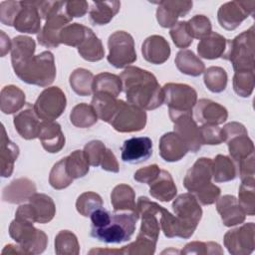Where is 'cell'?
Wrapping results in <instances>:
<instances>
[{"mask_svg":"<svg viewBox=\"0 0 255 255\" xmlns=\"http://www.w3.org/2000/svg\"><path fill=\"white\" fill-rule=\"evenodd\" d=\"M35 49V41L28 36L19 35L12 40L11 63L14 73L26 84L48 87L56 78L54 55L50 51L34 55Z\"/></svg>","mask_w":255,"mask_h":255,"instance_id":"obj_1","label":"cell"},{"mask_svg":"<svg viewBox=\"0 0 255 255\" xmlns=\"http://www.w3.org/2000/svg\"><path fill=\"white\" fill-rule=\"evenodd\" d=\"M120 78L128 103L147 111L155 110L164 103L162 87L152 73L129 66L122 72Z\"/></svg>","mask_w":255,"mask_h":255,"instance_id":"obj_2","label":"cell"},{"mask_svg":"<svg viewBox=\"0 0 255 255\" xmlns=\"http://www.w3.org/2000/svg\"><path fill=\"white\" fill-rule=\"evenodd\" d=\"M40 15L45 24L37 34L38 43L46 48H57L60 43V33L72 18L65 10L64 1H43L40 6Z\"/></svg>","mask_w":255,"mask_h":255,"instance_id":"obj_3","label":"cell"},{"mask_svg":"<svg viewBox=\"0 0 255 255\" xmlns=\"http://www.w3.org/2000/svg\"><path fill=\"white\" fill-rule=\"evenodd\" d=\"M254 26L243 31L232 40H227V46L222 59L231 62L234 72L255 71Z\"/></svg>","mask_w":255,"mask_h":255,"instance_id":"obj_4","label":"cell"},{"mask_svg":"<svg viewBox=\"0 0 255 255\" xmlns=\"http://www.w3.org/2000/svg\"><path fill=\"white\" fill-rule=\"evenodd\" d=\"M137 213L115 211L109 225L102 229L91 230V236L105 243H122L128 241L135 231Z\"/></svg>","mask_w":255,"mask_h":255,"instance_id":"obj_5","label":"cell"},{"mask_svg":"<svg viewBox=\"0 0 255 255\" xmlns=\"http://www.w3.org/2000/svg\"><path fill=\"white\" fill-rule=\"evenodd\" d=\"M172 209L178 222L179 238H190L202 217V208L196 197L190 192L182 193L174 199Z\"/></svg>","mask_w":255,"mask_h":255,"instance_id":"obj_6","label":"cell"},{"mask_svg":"<svg viewBox=\"0 0 255 255\" xmlns=\"http://www.w3.org/2000/svg\"><path fill=\"white\" fill-rule=\"evenodd\" d=\"M164 103L168 107L171 122L182 115L192 114L197 102V93L189 85L179 83H167L162 87Z\"/></svg>","mask_w":255,"mask_h":255,"instance_id":"obj_7","label":"cell"},{"mask_svg":"<svg viewBox=\"0 0 255 255\" xmlns=\"http://www.w3.org/2000/svg\"><path fill=\"white\" fill-rule=\"evenodd\" d=\"M34 223L15 218L9 226V235L27 254H40L48 244L47 234L33 226Z\"/></svg>","mask_w":255,"mask_h":255,"instance_id":"obj_8","label":"cell"},{"mask_svg":"<svg viewBox=\"0 0 255 255\" xmlns=\"http://www.w3.org/2000/svg\"><path fill=\"white\" fill-rule=\"evenodd\" d=\"M108 62L117 69L128 67L136 61L132 36L126 31H116L108 39Z\"/></svg>","mask_w":255,"mask_h":255,"instance_id":"obj_9","label":"cell"},{"mask_svg":"<svg viewBox=\"0 0 255 255\" xmlns=\"http://www.w3.org/2000/svg\"><path fill=\"white\" fill-rule=\"evenodd\" d=\"M225 141L227 142L230 158L235 165L241 160L254 155V144L248 136L246 128L237 122L226 124L223 128Z\"/></svg>","mask_w":255,"mask_h":255,"instance_id":"obj_10","label":"cell"},{"mask_svg":"<svg viewBox=\"0 0 255 255\" xmlns=\"http://www.w3.org/2000/svg\"><path fill=\"white\" fill-rule=\"evenodd\" d=\"M147 116L143 109L120 100L119 108L110 125L119 132H134L144 128Z\"/></svg>","mask_w":255,"mask_h":255,"instance_id":"obj_11","label":"cell"},{"mask_svg":"<svg viewBox=\"0 0 255 255\" xmlns=\"http://www.w3.org/2000/svg\"><path fill=\"white\" fill-rule=\"evenodd\" d=\"M66 106V95L59 87L46 88L33 105L39 119L44 121L58 119L65 111Z\"/></svg>","mask_w":255,"mask_h":255,"instance_id":"obj_12","label":"cell"},{"mask_svg":"<svg viewBox=\"0 0 255 255\" xmlns=\"http://www.w3.org/2000/svg\"><path fill=\"white\" fill-rule=\"evenodd\" d=\"M255 1L235 0L222 4L217 12L219 25L227 30H235L245 19L254 14Z\"/></svg>","mask_w":255,"mask_h":255,"instance_id":"obj_13","label":"cell"},{"mask_svg":"<svg viewBox=\"0 0 255 255\" xmlns=\"http://www.w3.org/2000/svg\"><path fill=\"white\" fill-rule=\"evenodd\" d=\"M224 246L232 255H248L255 247V224L245 223L228 230L223 238Z\"/></svg>","mask_w":255,"mask_h":255,"instance_id":"obj_14","label":"cell"},{"mask_svg":"<svg viewBox=\"0 0 255 255\" xmlns=\"http://www.w3.org/2000/svg\"><path fill=\"white\" fill-rule=\"evenodd\" d=\"M212 159L208 157L198 158L187 170L183 178V186L190 192L195 193L211 183Z\"/></svg>","mask_w":255,"mask_h":255,"instance_id":"obj_15","label":"cell"},{"mask_svg":"<svg viewBox=\"0 0 255 255\" xmlns=\"http://www.w3.org/2000/svg\"><path fill=\"white\" fill-rule=\"evenodd\" d=\"M156 20L163 28H172L179 17L185 16L192 8V1L163 0L156 2Z\"/></svg>","mask_w":255,"mask_h":255,"instance_id":"obj_16","label":"cell"},{"mask_svg":"<svg viewBox=\"0 0 255 255\" xmlns=\"http://www.w3.org/2000/svg\"><path fill=\"white\" fill-rule=\"evenodd\" d=\"M39 1H20L21 9L17 14L13 27L21 33L38 34L41 31V15Z\"/></svg>","mask_w":255,"mask_h":255,"instance_id":"obj_17","label":"cell"},{"mask_svg":"<svg viewBox=\"0 0 255 255\" xmlns=\"http://www.w3.org/2000/svg\"><path fill=\"white\" fill-rule=\"evenodd\" d=\"M172 123L174 124V132L178 134L185 142L188 151L197 152L203 144L200 136L199 127L193 120L192 114L182 115L175 119Z\"/></svg>","mask_w":255,"mask_h":255,"instance_id":"obj_18","label":"cell"},{"mask_svg":"<svg viewBox=\"0 0 255 255\" xmlns=\"http://www.w3.org/2000/svg\"><path fill=\"white\" fill-rule=\"evenodd\" d=\"M122 159L125 162L137 164L152 155V141L147 136H136L125 140L122 148Z\"/></svg>","mask_w":255,"mask_h":255,"instance_id":"obj_19","label":"cell"},{"mask_svg":"<svg viewBox=\"0 0 255 255\" xmlns=\"http://www.w3.org/2000/svg\"><path fill=\"white\" fill-rule=\"evenodd\" d=\"M192 114L195 122L201 125L218 126L226 122L228 118V112L223 106L208 99L197 101Z\"/></svg>","mask_w":255,"mask_h":255,"instance_id":"obj_20","label":"cell"},{"mask_svg":"<svg viewBox=\"0 0 255 255\" xmlns=\"http://www.w3.org/2000/svg\"><path fill=\"white\" fill-rule=\"evenodd\" d=\"M13 123L15 129L24 139L30 140L38 137L41 123L32 105L27 104L24 110L15 115Z\"/></svg>","mask_w":255,"mask_h":255,"instance_id":"obj_21","label":"cell"},{"mask_svg":"<svg viewBox=\"0 0 255 255\" xmlns=\"http://www.w3.org/2000/svg\"><path fill=\"white\" fill-rule=\"evenodd\" d=\"M38 138L43 148L50 153H57L65 146V135L61 126L54 121H43L40 125Z\"/></svg>","mask_w":255,"mask_h":255,"instance_id":"obj_22","label":"cell"},{"mask_svg":"<svg viewBox=\"0 0 255 255\" xmlns=\"http://www.w3.org/2000/svg\"><path fill=\"white\" fill-rule=\"evenodd\" d=\"M216 209L220 214L223 224L227 227L241 224L246 218V213L240 206L237 198L230 194L219 196L216 200Z\"/></svg>","mask_w":255,"mask_h":255,"instance_id":"obj_23","label":"cell"},{"mask_svg":"<svg viewBox=\"0 0 255 255\" xmlns=\"http://www.w3.org/2000/svg\"><path fill=\"white\" fill-rule=\"evenodd\" d=\"M170 47L168 42L159 35L147 37L141 45V54L145 61L153 65L165 63L170 56Z\"/></svg>","mask_w":255,"mask_h":255,"instance_id":"obj_24","label":"cell"},{"mask_svg":"<svg viewBox=\"0 0 255 255\" xmlns=\"http://www.w3.org/2000/svg\"><path fill=\"white\" fill-rule=\"evenodd\" d=\"M159 155L167 162L180 160L188 152V148L181 137L174 131H169L159 138Z\"/></svg>","mask_w":255,"mask_h":255,"instance_id":"obj_25","label":"cell"},{"mask_svg":"<svg viewBox=\"0 0 255 255\" xmlns=\"http://www.w3.org/2000/svg\"><path fill=\"white\" fill-rule=\"evenodd\" d=\"M36 193L35 183L26 177L14 179L2 190V200L11 204H19L29 200Z\"/></svg>","mask_w":255,"mask_h":255,"instance_id":"obj_26","label":"cell"},{"mask_svg":"<svg viewBox=\"0 0 255 255\" xmlns=\"http://www.w3.org/2000/svg\"><path fill=\"white\" fill-rule=\"evenodd\" d=\"M148 185L150 195L162 202L174 199L177 193V188L171 174L164 169H160L158 175Z\"/></svg>","mask_w":255,"mask_h":255,"instance_id":"obj_27","label":"cell"},{"mask_svg":"<svg viewBox=\"0 0 255 255\" xmlns=\"http://www.w3.org/2000/svg\"><path fill=\"white\" fill-rule=\"evenodd\" d=\"M0 167L1 176L9 177L14 170V163L19 155V147L8 137L5 128H1V140H0Z\"/></svg>","mask_w":255,"mask_h":255,"instance_id":"obj_28","label":"cell"},{"mask_svg":"<svg viewBox=\"0 0 255 255\" xmlns=\"http://www.w3.org/2000/svg\"><path fill=\"white\" fill-rule=\"evenodd\" d=\"M227 40L216 32H210L200 39L197 44V53L200 58L214 60L222 57L226 50Z\"/></svg>","mask_w":255,"mask_h":255,"instance_id":"obj_29","label":"cell"},{"mask_svg":"<svg viewBox=\"0 0 255 255\" xmlns=\"http://www.w3.org/2000/svg\"><path fill=\"white\" fill-rule=\"evenodd\" d=\"M24 92L14 85L5 86L0 93V109L5 115L19 112L26 104Z\"/></svg>","mask_w":255,"mask_h":255,"instance_id":"obj_30","label":"cell"},{"mask_svg":"<svg viewBox=\"0 0 255 255\" xmlns=\"http://www.w3.org/2000/svg\"><path fill=\"white\" fill-rule=\"evenodd\" d=\"M119 104L120 100H117V97L102 92L94 93L91 103L98 118L108 124L111 123L113 117L115 116L119 108Z\"/></svg>","mask_w":255,"mask_h":255,"instance_id":"obj_31","label":"cell"},{"mask_svg":"<svg viewBox=\"0 0 255 255\" xmlns=\"http://www.w3.org/2000/svg\"><path fill=\"white\" fill-rule=\"evenodd\" d=\"M111 203L115 211H131L137 213L134 190L128 184L121 183L114 187L111 193Z\"/></svg>","mask_w":255,"mask_h":255,"instance_id":"obj_32","label":"cell"},{"mask_svg":"<svg viewBox=\"0 0 255 255\" xmlns=\"http://www.w3.org/2000/svg\"><path fill=\"white\" fill-rule=\"evenodd\" d=\"M28 201L33 207L37 223L45 224L54 218L56 214V206L53 199L47 194L36 192Z\"/></svg>","mask_w":255,"mask_h":255,"instance_id":"obj_33","label":"cell"},{"mask_svg":"<svg viewBox=\"0 0 255 255\" xmlns=\"http://www.w3.org/2000/svg\"><path fill=\"white\" fill-rule=\"evenodd\" d=\"M120 8V1L93 2L89 11L90 20L94 25H106L118 14Z\"/></svg>","mask_w":255,"mask_h":255,"instance_id":"obj_34","label":"cell"},{"mask_svg":"<svg viewBox=\"0 0 255 255\" xmlns=\"http://www.w3.org/2000/svg\"><path fill=\"white\" fill-rule=\"evenodd\" d=\"M179 72L191 77H198L205 71L204 63L188 49H183L176 54L174 60Z\"/></svg>","mask_w":255,"mask_h":255,"instance_id":"obj_35","label":"cell"},{"mask_svg":"<svg viewBox=\"0 0 255 255\" xmlns=\"http://www.w3.org/2000/svg\"><path fill=\"white\" fill-rule=\"evenodd\" d=\"M80 56L89 62H98L105 56V49L102 41L96 36L92 29H88L86 39L78 47Z\"/></svg>","mask_w":255,"mask_h":255,"instance_id":"obj_36","label":"cell"},{"mask_svg":"<svg viewBox=\"0 0 255 255\" xmlns=\"http://www.w3.org/2000/svg\"><path fill=\"white\" fill-rule=\"evenodd\" d=\"M237 169L234 161L227 155L217 154L212 160V178L214 182H227L235 179Z\"/></svg>","mask_w":255,"mask_h":255,"instance_id":"obj_37","label":"cell"},{"mask_svg":"<svg viewBox=\"0 0 255 255\" xmlns=\"http://www.w3.org/2000/svg\"><path fill=\"white\" fill-rule=\"evenodd\" d=\"M95 76L89 70L78 68L72 72L69 83L72 90L79 96L86 97L93 94V83Z\"/></svg>","mask_w":255,"mask_h":255,"instance_id":"obj_38","label":"cell"},{"mask_svg":"<svg viewBox=\"0 0 255 255\" xmlns=\"http://www.w3.org/2000/svg\"><path fill=\"white\" fill-rule=\"evenodd\" d=\"M123 91V84L120 76L112 73H100L94 78L93 94L102 92L118 97Z\"/></svg>","mask_w":255,"mask_h":255,"instance_id":"obj_39","label":"cell"},{"mask_svg":"<svg viewBox=\"0 0 255 255\" xmlns=\"http://www.w3.org/2000/svg\"><path fill=\"white\" fill-rule=\"evenodd\" d=\"M70 121L77 128H87L98 122V116L92 105L81 103L76 105L71 111Z\"/></svg>","mask_w":255,"mask_h":255,"instance_id":"obj_40","label":"cell"},{"mask_svg":"<svg viewBox=\"0 0 255 255\" xmlns=\"http://www.w3.org/2000/svg\"><path fill=\"white\" fill-rule=\"evenodd\" d=\"M238 202L243 208L246 215L253 216L255 214V179L249 177L241 180L238 191Z\"/></svg>","mask_w":255,"mask_h":255,"instance_id":"obj_41","label":"cell"},{"mask_svg":"<svg viewBox=\"0 0 255 255\" xmlns=\"http://www.w3.org/2000/svg\"><path fill=\"white\" fill-rule=\"evenodd\" d=\"M66 158V168L73 179L84 177L90 170V163L84 153V150H74Z\"/></svg>","mask_w":255,"mask_h":255,"instance_id":"obj_42","label":"cell"},{"mask_svg":"<svg viewBox=\"0 0 255 255\" xmlns=\"http://www.w3.org/2000/svg\"><path fill=\"white\" fill-rule=\"evenodd\" d=\"M55 252L58 255H78L80 244L77 236L69 230H61L55 237Z\"/></svg>","mask_w":255,"mask_h":255,"instance_id":"obj_43","label":"cell"},{"mask_svg":"<svg viewBox=\"0 0 255 255\" xmlns=\"http://www.w3.org/2000/svg\"><path fill=\"white\" fill-rule=\"evenodd\" d=\"M203 81L206 88L212 93H221L227 86V73L218 66H211L203 72Z\"/></svg>","mask_w":255,"mask_h":255,"instance_id":"obj_44","label":"cell"},{"mask_svg":"<svg viewBox=\"0 0 255 255\" xmlns=\"http://www.w3.org/2000/svg\"><path fill=\"white\" fill-rule=\"evenodd\" d=\"M88 29V27L79 23L68 24L60 33V43L78 48L86 39Z\"/></svg>","mask_w":255,"mask_h":255,"instance_id":"obj_45","label":"cell"},{"mask_svg":"<svg viewBox=\"0 0 255 255\" xmlns=\"http://www.w3.org/2000/svg\"><path fill=\"white\" fill-rule=\"evenodd\" d=\"M156 242L138 233L135 241L121 248V253L128 255H152L155 252Z\"/></svg>","mask_w":255,"mask_h":255,"instance_id":"obj_46","label":"cell"},{"mask_svg":"<svg viewBox=\"0 0 255 255\" xmlns=\"http://www.w3.org/2000/svg\"><path fill=\"white\" fill-rule=\"evenodd\" d=\"M255 71H237L233 76V90L242 98L251 96L254 90Z\"/></svg>","mask_w":255,"mask_h":255,"instance_id":"obj_47","label":"cell"},{"mask_svg":"<svg viewBox=\"0 0 255 255\" xmlns=\"http://www.w3.org/2000/svg\"><path fill=\"white\" fill-rule=\"evenodd\" d=\"M73 180L66 168V158L63 157L53 165L49 174V183L54 189L61 190L68 187Z\"/></svg>","mask_w":255,"mask_h":255,"instance_id":"obj_48","label":"cell"},{"mask_svg":"<svg viewBox=\"0 0 255 255\" xmlns=\"http://www.w3.org/2000/svg\"><path fill=\"white\" fill-rule=\"evenodd\" d=\"M101 207H103V199L100 194L93 191L82 193L76 201L77 211L85 217L90 216L95 210Z\"/></svg>","mask_w":255,"mask_h":255,"instance_id":"obj_49","label":"cell"},{"mask_svg":"<svg viewBox=\"0 0 255 255\" xmlns=\"http://www.w3.org/2000/svg\"><path fill=\"white\" fill-rule=\"evenodd\" d=\"M169 35L174 45L179 49L187 48L193 42V38L189 32L186 21L177 22L169 31Z\"/></svg>","mask_w":255,"mask_h":255,"instance_id":"obj_50","label":"cell"},{"mask_svg":"<svg viewBox=\"0 0 255 255\" xmlns=\"http://www.w3.org/2000/svg\"><path fill=\"white\" fill-rule=\"evenodd\" d=\"M181 254H223V249L218 243L209 241H192L187 243L180 251Z\"/></svg>","mask_w":255,"mask_h":255,"instance_id":"obj_51","label":"cell"},{"mask_svg":"<svg viewBox=\"0 0 255 255\" xmlns=\"http://www.w3.org/2000/svg\"><path fill=\"white\" fill-rule=\"evenodd\" d=\"M189 32L192 38L202 39L211 32V22L204 15H195L187 21Z\"/></svg>","mask_w":255,"mask_h":255,"instance_id":"obj_52","label":"cell"},{"mask_svg":"<svg viewBox=\"0 0 255 255\" xmlns=\"http://www.w3.org/2000/svg\"><path fill=\"white\" fill-rule=\"evenodd\" d=\"M107 147L101 140H91L84 146V153L92 166H100Z\"/></svg>","mask_w":255,"mask_h":255,"instance_id":"obj_53","label":"cell"},{"mask_svg":"<svg viewBox=\"0 0 255 255\" xmlns=\"http://www.w3.org/2000/svg\"><path fill=\"white\" fill-rule=\"evenodd\" d=\"M202 144L215 145L225 141L224 133L221 128L214 125H202L199 128Z\"/></svg>","mask_w":255,"mask_h":255,"instance_id":"obj_54","label":"cell"},{"mask_svg":"<svg viewBox=\"0 0 255 255\" xmlns=\"http://www.w3.org/2000/svg\"><path fill=\"white\" fill-rule=\"evenodd\" d=\"M21 9L20 1H2L0 3V21L6 26H13L15 18Z\"/></svg>","mask_w":255,"mask_h":255,"instance_id":"obj_55","label":"cell"},{"mask_svg":"<svg viewBox=\"0 0 255 255\" xmlns=\"http://www.w3.org/2000/svg\"><path fill=\"white\" fill-rule=\"evenodd\" d=\"M220 193H221V189L217 185L211 182L209 185H207L203 189L193 193V195L196 197L197 201L202 205H210L216 202V200L220 196Z\"/></svg>","mask_w":255,"mask_h":255,"instance_id":"obj_56","label":"cell"},{"mask_svg":"<svg viewBox=\"0 0 255 255\" xmlns=\"http://www.w3.org/2000/svg\"><path fill=\"white\" fill-rule=\"evenodd\" d=\"M159 172L160 168L157 164H150L137 169L133 174V178L138 182L149 184L158 175Z\"/></svg>","mask_w":255,"mask_h":255,"instance_id":"obj_57","label":"cell"},{"mask_svg":"<svg viewBox=\"0 0 255 255\" xmlns=\"http://www.w3.org/2000/svg\"><path fill=\"white\" fill-rule=\"evenodd\" d=\"M91 221H92V227L91 230H97L102 229L109 225L112 219V214L105 208L101 207L97 210H95L91 215Z\"/></svg>","mask_w":255,"mask_h":255,"instance_id":"obj_58","label":"cell"},{"mask_svg":"<svg viewBox=\"0 0 255 255\" xmlns=\"http://www.w3.org/2000/svg\"><path fill=\"white\" fill-rule=\"evenodd\" d=\"M89 4L87 1H67L65 2V10L67 14L73 19L74 17H83L88 12Z\"/></svg>","mask_w":255,"mask_h":255,"instance_id":"obj_59","label":"cell"},{"mask_svg":"<svg viewBox=\"0 0 255 255\" xmlns=\"http://www.w3.org/2000/svg\"><path fill=\"white\" fill-rule=\"evenodd\" d=\"M102 169L106 170V171H110V172H114L117 173L120 170V166H119V162L117 160L116 155L114 154V152L107 147V150L105 152V155L102 159L101 165Z\"/></svg>","mask_w":255,"mask_h":255,"instance_id":"obj_60","label":"cell"},{"mask_svg":"<svg viewBox=\"0 0 255 255\" xmlns=\"http://www.w3.org/2000/svg\"><path fill=\"white\" fill-rule=\"evenodd\" d=\"M12 49V42L10 41L9 37L1 31V40H0V50H1V57H4L9 51Z\"/></svg>","mask_w":255,"mask_h":255,"instance_id":"obj_61","label":"cell"},{"mask_svg":"<svg viewBox=\"0 0 255 255\" xmlns=\"http://www.w3.org/2000/svg\"><path fill=\"white\" fill-rule=\"evenodd\" d=\"M1 254L4 255V254H27V253L25 252V250L20 245L8 244L4 247Z\"/></svg>","mask_w":255,"mask_h":255,"instance_id":"obj_62","label":"cell"},{"mask_svg":"<svg viewBox=\"0 0 255 255\" xmlns=\"http://www.w3.org/2000/svg\"><path fill=\"white\" fill-rule=\"evenodd\" d=\"M96 253H110V254H122L121 253V249H103V248H99V249H92L89 254H96Z\"/></svg>","mask_w":255,"mask_h":255,"instance_id":"obj_63","label":"cell"}]
</instances>
